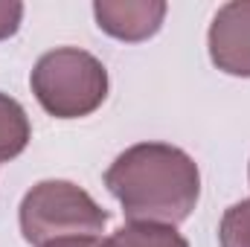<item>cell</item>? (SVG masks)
Returning a JSON list of instances; mask_svg holds the SVG:
<instances>
[{"instance_id": "cell-2", "label": "cell", "mask_w": 250, "mask_h": 247, "mask_svg": "<svg viewBox=\"0 0 250 247\" xmlns=\"http://www.w3.org/2000/svg\"><path fill=\"white\" fill-rule=\"evenodd\" d=\"M32 93L38 105L56 120H79L93 114L108 96V70L96 56L76 47L44 53L32 76Z\"/></svg>"}, {"instance_id": "cell-3", "label": "cell", "mask_w": 250, "mask_h": 247, "mask_svg": "<svg viewBox=\"0 0 250 247\" xmlns=\"http://www.w3.org/2000/svg\"><path fill=\"white\" fill-rule=\"evenodd\" d=\"M18 221L23 239L41 247L67 236H99L111 212L70 181H41L23 195Z\"/></svg>"}, {"instance_id": "cell-5", "label": "cell", "mask_w": 250, "mask_h": 247, "mask_svg": "<svg viewBox=\"0 0 250 247\" xmlns=\"http://www.w3.org/2000/svg\"><path fill=\"white\" fill-rule=\"evenodd\" d=\"M169 6L163 0H96L93 15L102 32L125 44H140L157 35Z\"/></svg>"}, {"instance_id": "cell-8", "label": "cell", "mask_w": 250, "mask_h": 247, "mask_svg": "<svg viewBox=\"0 0 250 247\" xmlns=\"http://www.w3.org/2000/svg\"><path fill=\"white\" fill-rule=\"evenodd\" d=\"M221 247H250V198L233 204L218 224Z\"/></svg>"}, {"instance_id": "cell-9", "label": "cell", "mask_w": 250, "mask_h": 247, "mask_svg": "<svg viewBox=\"0 0 250 247\" xmlns=\"http://www.w3.org/2000/svg\"><path fill=\"white\" fill-rule=\"evenodd\" d=\"M21 21H23V3L0 0V41L12 38L21 29Z\"/></svg>"}, {"instance_id": "cell-1", "label": "cell", "mask_w": 250, "mask_h": 247, "mask_svg": "<svg viewBox=\"0 0 250 247\" xmlns=\"http://www.w3.org/2000/svg\"><path fill=\"white\" fill-rule=\"evenodd\" d=\"M105 186L120 201L125 218L175 227L198 204L201 172L178 145L137 143L108 166Z\"/></svg>"}, {"instance_id": "cell-4", "label": "cell", "mask_w": 250, "mask_h": 247, "mask_svg": "<svg viewBox=\"0 0 250 247\" xmlns=\"http://www.w3.org/2000/svg\"><path fill=\"white\" fill-rule=\"evenodd\" d=\"M209 59L227 76L250 79V0L224 3L207 35Z\"/></svg>"}, {"instance_id": "cell-7", "label": "cell", "mask_w": 250, "mask_h": 247, "mask_svg": "<svg viewBox=\"0 0 250 247\" xmlns=\"http://www.w3.org/2000/svg\"><path fill=\"white\" fill-rule=\"evenodd\" d=\"M102 247H189V242L169 224H146V221H131L111 233Z\"/></svg>"}, {"instance_id": "cell-10", "label": "cell", "mask_w": 250, "mask_h": 247, "mask_svg": "<svg viewBox=\"0 0 250 247\" xmlns=\"http://www.w3.org/2000/svg\"><path fill=\"white\" fill-rule=\"evenodd\" d=\"M41 247H102V242L96 236H67V239H56Z\"/></svg>"}, {"instance_id": "cell-6", "label": "cell", "mask_w": 250, "mask_h": 247, "mask_svg": "<svg viewBox=\"0 0 250 247\" xmlns=\"http://www.w3.org/2000/svg\"><path fill=\"white\" fill-rule=\"evenodd\" d=\"M32 137V125L18 99L9 93H0V163L15 160Z\"/></svg>"}]
</instances>
